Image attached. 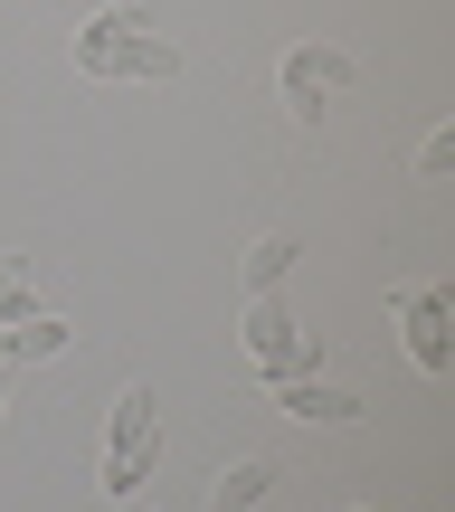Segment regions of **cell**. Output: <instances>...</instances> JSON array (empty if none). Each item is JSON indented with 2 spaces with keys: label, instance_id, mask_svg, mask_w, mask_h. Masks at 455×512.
Wrapping results in <instances>:
<instances>
[{
  "label": "cell",
  "instance_id": "cell-12",
  "mask_svg": "<svg viewBox=\"0 0 455 512\" xmlns=\"http://www.w3.org/2000/svg\"><path fill=\"white\" fill-rule=\"evenodd\" d=\"M0 408H10V370H0Z\"/></svg>",
  "mask_w": 455,
  "mask_h": 512
},
{
  "label": "cell",
  "instance_id": "cell-2",
  "mask_svg": "<svg viewBox=\"0 0 455 512\" xmlns=\"http://www.w3.org/2000/svg\"><path fill=\"white\" fill-rule=\"evenodd\" d=\"M152 456H162V418H152V389H124V399H114V427H105V494L114 503H133L152 484Z\"/></svg>",
  "mask_w": 455,
  "mask_h": 512
},
{
  "label": "cell",
  "instance_id": "cell-5",
  "mask_svg": "<svg viewBox=\"0 0 455 512\" xmlns=\"http://www.w3.org/2000/svg\"><path fill=\"white\" fill-rule=\"evenodd\" d=\"M399 323H408V361H418L427 370V380H446V370H455V304H446V294L437 285H408L399 294Z\"/></svg>",
  "mask_w": 455,
  "mask_h": 512
},
{
  "label": "cell",
  "instance_id": "cell-10",
  "mask_svg": "<svg viewBox=\"0 0 455 512\" xmlns=\"http://www.w3.org/2000/svg\"><path fill=\"white\" fill-rule=\"evenodd\" d=\"M38 294H29V266H0V323H29Z\"/></svg>",
  "mask_w": 455,
  "mask_h": 512
},
{
  "label": "cell",
  "instance_id": "cell-6",
  "mask_svg": "<svg viewBox=\"0 0 455 512\" xmlns=\"http://www.w3.org/2000/svg\"><path fill=\"white\" fill-rule=\"evenodd\" d=\"M275 408H285L294 427H351L361 418V399L332 389V380H275Z\"/></svg>",
  "mask_w": 455,
  "mask_h": 512
},
{
  "label": "cell",
  "instance_id": "cell-9",
  "mask_svg": "<svg viewBox=\"0 0 455 512\" xmlns=\"http://www.w3.org/2000/svg\"><path fill=\"white\" fill-rule=\"evenodd\" d=\"M294 256H304L294 238H256V247H247V294H275V285L294 275Z\"/></svg>",
  "mask_w": 455,
  "mask_h": 512
},
{
  "label": "cell",
  "instance_id": "cell-7",
  "mask_svg": "<svg viewBox=\"0 0 455 512\" xmlns=\"http://www.w3.org/2000/svg\"><path fill=\"white\" fill-rule=\"evenodd\" d=\"M76 332L57 323V313H29V323H0V370H19V361H57Z\"/></svg>",
  "mask_w": 455,
  "mask_h": 512
},
{
  "label": "cell",
  "instance_id": "cell-1",
  "mask_svg": "<svg viewBox=\"0 0 455 512\" xmlns=\"http://www.w3.org/2000/svg\"><path fill=\"white\" fill-rule=\"evenodd\" d=\"M76 76H143V86H162V76H181V48L152 38L143 10H95V19H76Z\"/></svg>",
  "mask_w": 455,
  "mask_h": 512
},
{
  "label": "cell",
  "instance_id": "cell-4",
  "mask_svg": "<svg viewBox=\"0 0 455 512\" xmlns=\"http://www.w3.org/2000/svg\"><path fill=\"white\" fill-rule=\"evenodd\" d=\"M275 86H285V105L304 114V124H323L332 95L351 86V57H342V48H294L285 67H275Z\"/></svg>",
  "mask_w": 455,
  "mask_h": 512
},
{
  "label": "cell",
  "instance_id": "cell-3",
  "mask_svg": "<svg viewBox=\"0 0 455 512\" xmlns=\"http://www.w3.org/2000/svg\"><path fill=\"white\" fill-rule=\"evenodd\" d=\"M247 351H256L266 380H313V361H323V342H313L275 294H256V304H247Z\"/></svg>",
  "mask_w": 455,
  "mask_h": 512
},
{
  "label": "cell",
  "instance_id": "cell-11",
  "mask_svg": "<svg viewBox=\"0 0 455 512\" xmlns=\"http://www.w3.org/2000/svg\"><path fill=\"white\" fill-rule=\"evenodd\" d=\"M446 171H455V124H437L418 143V181H446Z\"/></svg>",
  "mask_w": 455,
  "mask_h": 512
},
{
  "label": "cell",
  "instance_id": "cell-8",
  "mask_svg": "<svg viewBox=\"0 0 455 512\" xmlns=\"http://www.w3.org/2000/svg\"><path fill=\"white\" fill-rule=\"evenodd\" d=\"M266 484H275V465H266V456L219 465V512H256V503H266Z\"/></svg>",
  "mask_w": 455,
  "mask_h": 512
}]
</instances>
